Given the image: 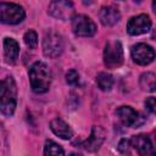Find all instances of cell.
<instances>
[{
	"mask_svg": "<svg viewBox=\"0 0 156 156\" xmlns=\"http://www.w3.org/2000/svg\"><path fill=\"white\" fill-rule=\"evenodd\" d=\"M96 84L101 90L108 91V90H111V88L113 85V78L111 74H108L106 72H100L96 76Z\"/></svg>",
	"mask_w": 156,
	"mask_h": 156,
	"instance_id": "cell-16",
	"label": "cell"
},
{
	"mask_svg": "<svg viewBox=\"0 0 156 156\" xmlns=\"http://www.w3.org/2000/svg\"><path fill=\"white\" fill-rule=\"evenodd\" d=\"M20 54V45L12 38L4 39V56L7 63H15L18 58Z\"/></svg>",
	"mask_w": 156,
	"mask_h": 156,
	"instance_id": "cell-14",
	"label": "cell"
},
{
	"mask_svg": "<svg viewBox=\"0 0 156 156\" xmlns=\"http://www.w3.org/2000/svg\"><path fill=\"white\" fill-rule=\"evenodd\" d=\"M49 12L51 16L58 20H68L73 16V1L72 0H52L49 5Z\"/></svg>",
	"mask_w": 156,
	"mask_h": 156,
	"instance_id": "cell-9",
	"label": "cell"
},
{
	"mask_svg": "<svg viewBox=\"0 0 156 156\" xmlns=\"http://www.w3.org/2000/svg\"><path fill=\"white\" fill-rule=\"evenodd\" d=\"M130 54L133 61L141 66H146L151 63L155 58V50L145 43H139L134 45L130 50Z\"/></svg>",
	"mask_w": 156,
	"mask_h": 156,
	"instance_id": "cell-7",
	"label": "cell"
},
{
	"mask_svg": "<svg viewBox=\"0 0 156 156\" xmlns=\"http://www.w3.org/2000/svg\"><path fill=\"white\" fill-rule=\"evenodd\" d=\"M129 146H130L129 140L122 139V140L119 141V144H118V150H119V152H122V154H128V152H129Z\"/></svg>",
	"mask_w": 156,
	"mask_h": 156,
	"instance_id": "cell-21",
	"label": "cell"
},
{
	"mask_svg": "<svg viewBox=\"0 0 156 156\" xmlns=\"http://www.w3.org/2000/svg\"><path fill=\"white\" fill-rule=\"evenodd\" d=\"M105 140V132L101 127L94 126L90 133V136L82 144V146L87 151H96L101 146V144Z\"/></svg>",
	"mask_w": 156,
	"mask_h": 156,
	"instance_id": "cell-12",
	"label": "cell"
},
{
	"mask_svg": "<svg viewBox=\"0 0 156 156\" xmlns=\"http://www.w3.org/2000/svg\"><path fill=\"white\" fill-rule=\"evenodd\" d=\"M63 51V40L56 32H49L43 39V52L46 57L55 58Z\"/></svg>",
	"mask_w": 156,
	"mask_h": 156,
	"instance_id": "cell-5",
	"label": "cell"
},
{
	"mask_svg": "<svg viewBox=\"0 0 156 156\" xmlns=\"http://www.w3.org/2000/svg\"><path fill=\"white\" fill-rule=\"evenodd\" d=\"M151 28V20L147 15H138L132 17L127 23V32L130 35H140L149 32Z\"/></svg>",
	"mask_w": 156,
	"mask_h": 156,
	"instance_id": "cell-10",
	"label": "cell"
},
{
	"mask_svg": "<svg viewBox=\"0 0 156 156\" xmlns=\"http://www.w3.org/2000/svg\"><path fill=\"white\" fill-rule=\"evenodd\" d=\"M50 128L52 130V133L57 136H60L61 139H71L72 135H73V132L71 129V127L65 122L62 121L61 118H54L51 122H50Z\"/></svg>",
	"mask_w": 156,
	"mask_h": 156,
	"instance_id": "cell-15",
	"label": "cell"
},
{
	"mask_svg": "<svg viewBox=\"0 0 156 156\" xmlns=\"http://www.w3.org/2000/svg\"><path fill=\"white\" fill-rule=\"evenodd\" d=\"M116 115L119 118V121L127 127L138 128L144 123L143 116L140 113H138L134 108H132L130 106H121V107H118L117 111H116Z\"/></svg>",
	"mask_w": 156,
	"mask_h": 156,
	"instance_id": "cell-8",
	"label": "cell"
},
{
	"mask_svg": "<svg viewBox=\"0 0 156 156\" xmlns=\"http://www.w3.org/2000/svg\"><path fill=\"white\" fill-rule=\"evenodd\" d=\"M99 18H100V21H101V23L104 26L111 27V26H115L119 21L121 13H119L117 7L108 5V6L101 7L100 13H99Z\"/></svg>",
	"mask_w": 156,
	"mask_h": 156,
	"instance_id": "cell-13",
	"label": "cell"
},
{
	"mask_svg": "<svg viewBox=\"0 0 156 156\" xmlns=\"http://www.w3.org/2000/svg\"><path fill=\"white\" fill-rule=\"evenodd\" d=\"M66 82L69 85H77L79 83V74L76 69H69L66 73Z\"/></svg>",
	"mask_w": 156,
	"mask_h": 156,
	"instance_id": "cell-20",
	"label": "cell"
},
{
	"mask_svg": "<svg viewBox=\"0 0 156 156\" xmlns=\"http://www.w3.org/2000/svg\"><path fill=\"white\" fill-rule=\"evenodd\" d=\"M44 155H65L63 149L52 140H46L44 145Z\"/></svg>",
	"mask_w": 156,
	"mask_h": 156,
	"instance_id": "cell-18",
	"label": "cell"
},
{
	"mask_svg": "<svg viewBox=\"0 0 156 156\" xmlns=\"http://www.w3.org/2000/svg\"><path fill=\"white\" fill-rule=\"evenodd\" d=\"M145 107H146V110H147L149 112H151V113L155 112V98H154V96H150V98L146 99V101H145Z\"/></svg>",
	"mask_w": 156,
	"mask_h": 156,
	"instance_id": "cell-22",
	"label": "cell"
},
{
	"mask_svg": "<svg viewBox=\"0 0 156 156\" xmlns=\"http://www.w3.org/2000/svg\"><path fill=\"white\" fill-rule=\"evenodd\" d=\"M26 17L22 6L11 2H0V22L5 24H18Z\"/></svg>",
	"mask_w": 156,
	"mask_h": 156,
	"instance_id": "cell-3",
	"label": "cell"
},
{
	"mask_svg": "<svg viewBox=\"0 0 156 156\" xmlns=\"http://www.w3.org/2000/svg\"><path fill=\"white\" fill-rule=\"evenodd\" d=\"M130 146H133L138 154L140 155H152L154 154V147H152V143L150 140V138L146 134H138V135H133L132 139L129 140Z\"/></svg>",
	"mask_w": 156,
	"mask_h": 156,
	"instance_id": "cell-11",
	"label": "cell"
},
{
	"mask_svg": "<svg viewBox=\"0 0 156 156\" xmlns=\"http://www.w3.org/2000/svg\"><path fill=\"white\" fill-rule=\"evenodd\" d=\"M72 30L77 37H93L96 32V26L85 15H76L72 17Z\"/></svg>",
	"mask_w": 156,
	"mask_h": 156,
	"instance_id": "cell-6",
	"label": "cell"
},
{
	"mask_svg": "<svg viewBox=\"0 0 156 156\" xmlns=\"http://www.w3.org/2000/svg\"><path fill=\"white\" fill-rule=\"evenodd\" d=\"M29 80L34 93L37 94L45 93L51 84L50 68L41 61L35 62L29 69Z\"/></svg>",
	"mask_w": 156,
	"mask_h": 156,
	"instance_id": "cell-2",
	"label": "cell"
},
{
	"mask_svg": "<svg viewBox=\"0 0 156 156\" xmlns=\"http://www.w3.org/2000/svg\"><path fill=\"white\" fill-rule=\"evenodd\" d=\"M140 85L146 91H154L156 88V77L152 72L143 73L140 77Z\"/></svg>",
	"mask_w": 156,
	"mask_h": 156,
	"instance_id": "cell-17",
	"label": "cell"
},
{
	"mask_svg": "<svg viewBox=\"0 0 156 156\" xmlns=\"http://www.w3.org/2000/svg\"><path fill=\"white\" fill-rule=\"evenodd\" d=\"M17 105V88L12 77H6L0 82V112L12 116Z\"/></svg>",
	"mask_w": 156,
	"mask_h": 156,
	"instance_id": "cell-1",
	"label": "cell"
},
{
	"mask_svg": "<svg viewBox=\"0 0 156 156\" xmlns=\"http://www.w3.org/2000/svg\"><path fill=\"white\" fill-rule=\"evenodd\" d=\"M104 63L107 68H117L123 63V48L119 41H108L104 50Z\"/></svg>",
	"mask_w": 156,
	"mask_h": 156,
	"instance_id": "cell-4",
	"label": "cell"
},
{
	"mask_svg": "<svg viewBox=\"0 0 156 156\" xmlns=\"http://www.w3.org/2000/svg\"><path fill=\"white\" fill-rule=\"evenodd\" d=\"M23 40L26 43V45L29 48V49H35L37 45H38V35L34 30H28L26 32L24 37H23Z\"/></svg>",
	"mask_w": 156,
	"mask_h": 156,
	"instance_id": "cell-19",
	"label": "cell"
}]
</instances>
